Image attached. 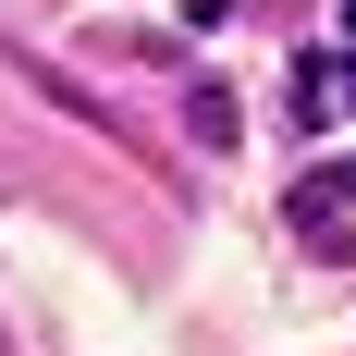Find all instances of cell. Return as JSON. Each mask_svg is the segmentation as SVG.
Wrapping results in <instances>:
<instances>
[{
    "label": "cell",
    "mask_w": 356,
    "mask_h": 356,
    "mask_svg": "<svg viewBox=\"0 0 356 356\" xmlns=\"http://www.w3.org/2000/svg\"><path fill=\"white\" fill-rule=\"evenodd\" d=\"M344 99H356V49H307V62H295V123L320 136Z\"/></svg>",
    "instance_id": "1"
},
{
    "label": "cell",
    "mask_w": 356,
    "mask_h": 356,
    "mask_svg": "<svg viewBox=\"0 0 356 356\" xmlns=\"http://www.w3.org/2000/svg\"><path fill=\"white\" fill-rule=\"evenodd\" d=\"M344 209H356V160H320V172L283 197V221H295V234H332Z\"/></svg>",
    "instance_id": "2"
},
{
    "label": "cell",
    "mask_w": 356,
    "mask_h": 356,
    "mask_svg": "<svg viewBox=\"0 0 356 356\" xmlns=\"http://www.w3.org/2000/svg\"><path fill=\"white\" fill-rule=\"evenodd\" d=\"M184 136H197V147H234V136H246L234 86H184Z\"/></svg>",
    "instance_id": "3"
}]
</instances>
